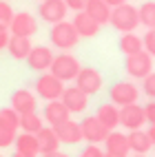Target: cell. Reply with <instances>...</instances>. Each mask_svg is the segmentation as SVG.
<instances>
[{
	"mask_svg": "<svg viewBox=\"0 0 155 157\" xmlns=\"http://www.w3.org/2000/svg\"><path fill=\"white\" fill-rule=\"evenodd\" d=\"M104 2L113 9V7H120V5H124V2H126V0H104Z\"/></svg>",
	"mask_w": 155,
	"mask_h": 157,
	"instance_id": "cell-37",
	"label": "cell"
},
{
	"mask_svg": "<svg viewBox=\"0 0 155 157\" xmlns=\"http://www.w3.org/2000/svg\"><path fill=\"white\" fill-rule=\"evenodd\" d=\"M146 133H149V137H151V142H153V146H155V124H151V128H149Z\"/></svg>",
	"mask_w": 155,
	"mask_h": 157,
	"instance_id": "cell-38",
	"label": "cell"
},
{
	"mask_svg": "<svg viewBox=\"0 0 155 157\" xmlns=\"http://www.w3.org/2000/svg\"><path fill=\"white\" fill-rule=\"evenodd\" d=\"M16 142V131L7 128V126H0V148H7Z\"/></svg>",
	"mask_w": 155,
	"mask_h": 157,
	"instance_id": "cell-29",
	"label": "cell"
},
{
	"mask_svg": "<svg viewBox=\"0 0 155 157\" xmlns=\"http://www.w3.org/2000/svg\"><path fill=\"white\" fill-rule=\"evenodd\" d=\"M9 31H11L14 36H25V38H31V36H36V31H38V20L31 16L29 11L14 13L11 22H9Z\"/></svg>",
	"mask_w": 155,
	"mask_h": 157,
	"instance_id": "cell-10",
	"label": "cell"
},
{
	"mask_svg": "<svg viewBox=\"0 0 155 157\" xmlns=\"http://www.w3.org/2000/svg\"><path fill=\"white\" fill-rule=\"evenodd\" d=\"M129 148L133 153H142V155H146L151 148H153V142L149 137V133L146 131H142V128H135V131H131L129 135Z\"/></svg>",
	"mask_w": 155,
	"mask_h": 157,
	"instance_id": "cell-22",
	"label": "cell"
},
{
	"mask_svg": "<svg viewBox=\"0 0 155 157\" xmlns=\"http://www.w3.org/2000/svg\"><path fill=\"white\" fill-rule=\"evenodd\" d=\"M73 82H76L78 89H82L87 93V95H93V93H98L102 89V75H100V71L93 69V67H82Z\"/></svg>",
	"mask_w": 155,
	"mask_h": 157,
	"instance_id": "cell-8",
	"label": "cell"
},
{
	"mask_svg": "<svg viewBox=\"0 0 155 157\" xmlns=\"http://www.w3.org/2000/svg\"><path fill=\"white\" fill-rule=\"evenodd\" d=\"M142 89H144V93H146L151 100H155V71H151L149 75L142 80Z\"/></svg>",
	"mask_w": 155,
	"mask_h": 157,
	"instance_id": "cell-31",
	"label": "cell"
},
{
	"mask_svg": "<svg viewBox=\"0 0 155 157\" xmlns=\"http://www.w3.org/2000/svg\"><path fill=\"white\" fill-rule=\"evenodd\" d=\"M36 104H38V100H36V95L31 91H27V89H18V91H14V95H11V109L16 111V113H33L36 111Z\"/></svg>",
	"mask_w": 155,
	"mask_h": 157,
	"instance_id": "cell-16",
	"label": "cell"
},
{
	"mask_svg": "<svg viewBox=\"0 0 155 157\" xmlns=\"http://www.w3.org/2000/svg\"><path fill=\"white\" fill-rule=\"evenodd\" d=\"M51 44L58 47L60 51H69V49H73L78 44V31L73 27V22H67V20H62V22H56V25H51Z\"/></svg>",
	"mask_w": 155,
	"mask_h": 157,
	"instance_id": "cell-2",
	"label": "cell"
},
{
	"mask_svg": "<svg viewBox=\"0 0 155 157\" xmlns=\"http://www.w3.org/2000/svg\"><path fill=\"white\" fill-rule=\"evenodd\" d=\"M104 148L107 153H115V155H129V137L120 131H109V135L104 137Z\"/></svg>",
	"mask_w": 155,
	"mask_h": 157,
	"instance_id": "cell-17",
	"label": "cell"
},
{
	"mask_svg": "<svg viewBox=\"0 0 155 157\" xmlns=\"http://www.w3.org/2000/svg\"><path fill=\"white\" fill-rule=\"evenodd\" d=\"M67 11H69V7H67L64 0H42V2H40V9H38L40 18H42L45 22H49V25L62 22V20L67 18Z\"/></svg>",
	"mask_w": 155,
	"mask_h": 157,
	"instance_id": "cell-9",
	"label": "cell"
},
{
	"mask_svg": "<svg viewBox=\"0 0 155 157\" xmlns=\"http://www.w3.org/2000/svg\"><path fill=\"white\" fill-rule=\"evenodd\" d=\"M80 62L78 58H73L71 53H60V56H53V62H51L49 71L62 82H73L76 75L80 73Z\"/></svg>",
	"mask_w": 155,
	"mask_h": 157,
	"instance_id": "cell-3",
	"label": "cell"
},
{
	"mask_svg": "<svg viewBox=\"0 0 155 157\" xmlns=\"http://www.w3.org/2000/svg\"><path fill=\"white\" fill-rule=\"evenodd\" d=\"M9 38H11V31H9V27L0 25V49H7Z\"/></svg>",
	"mask_w": 155,
	"mask_h": 157,
	"instance_id": "cell-34",
	"label": "cell"
},
{
	"mask_svg": "<svg viewBox=\"0 0 155 157\" xmlns=\"http://www.w3.org/2000/svg\"><path fill=\"white\" fill-rule=\"evenodd\" d=\"M45 157H69L67 153H60V151H53V153H47Z\"/></svg>",
	"mask_w": 155,
	"mask_h": 157,
	"instance_id": "cell-39",
	"label": "cell"
},
{
	"mask_svg": "<svg viewBox=\"0 0 155 157\" xmlns=\"http://www.w3.org/2000/svg\"><path fill=\"white\" fill-rule=\"evenodd\" d=\"M69 109L62 104L60 100H51L45 106V122H49V126H56V124L69 120Z\"/></svg>",
	"mask_w": 155,
	"mask_h": 157,
	"instance_id": "cell-20",
	"label": "cell"
},
{
	"mask_svg": "<svg viewBox=\"0 0 155 157\" xmlns=\"http://www.w3.org/2000/svg\"><path fill=\"white\" fill-rule=\"evenodd\" d=\"M0 157H2V155H0Z\"/></svg>",
	"mask_w": 155,
	"mask_h": 157,
	"instance_id": "cell-43",
	"label": "cell"
},
{
	"mask_svg": "<svg viewBox=\"0 0 155 157\" xmlns=\"http://www.w3.org/2000/svg\"><path fill=\"white\" fill-rule=\"evenodd\" d=\"M7 51L9 56H11L14 60H27L29 51H31V40L25 38V36H14L9 38V44H7Z\"/></svg>",
	"mask_w": 155,
	"mask_h": 157,
	"instance_id": "cell-23",
	"label": "cell"
},
{
	"mask_svg": "<svg viewBox=\"0 0 155 157\" xmlns=\"http://www.w3.org/2000/svg\"><path fill=\"white\" fill-rule=\"evenodd\" d=\"M140 25H144L146 29H155V2L151 0V2H144L140 9Z\"/></svg>",
	"mask_w": 155,
	"mask_h": 157,
	"instance_id": "cell-27",
	"label": "cell"
},
{
	"mask_svg": "<svg viewBox=\"0 0 155 157\" xmlns=\"http://www.w3.org/2000/svg\"><path fill=\"white\" fill-rule=\"evenodd\" d=\"M11 18H14V9H11V5L5 2V0H0V25L9 27Z\"/></svg>",
	"mask_w": 155,
	"mask_h": 157,
	"instance_id": "cell-30",
	"label": "cell"
},
{
	"mask_svg": "<svg viewBox=\"0 0 155 157\" xmlns=\"http://www.w3.org/2000/svg\"><path fill=\"white\" fill-rule=\"evenodd\" d=\"M45 126V120L40 117V115L33 111V113H22L20 115V128H22V133H38L40 128Z\"/></svg>",
	"mask_w": 155,
	"mask_h": 157,
	"instance_id": "cell-26",
	"label": "cell"
},
{
	"mask_svg": "<svg viewBox=\"0 0 155 157\" xmlns=\"http://www.w3.org/2000/svg\"><path fill=\"white\" fill-rule=\"evenodd\" d=\"M0 126L18 131L20 128V113H16L11 106H9V109H0Z\"/></svg>",
	"mask_w": 155,
	"mask_h": 157,
	"instance_id": "cell-28",
	"label": "cell"
},
{
	"mask_svg": "<svg viewBox=\"0 0 155 157\" xmlns=\"http://www.w3.org/2000/svg\"><path fill=\"white\" fill-rule=\"evenodd\" d=\"M16 151L18 153H25V155H38V137L33 133H22V135H16Z\"/></svg>",
	"mask_w": 155,
	"mask_h": 157,
	"instance_id": "cell-25",
	"label": "cell"
},
{
	"mask_svg": "<svg viewBox=\"0 0 155 157\" xmlns=\"http://www.w3.org/2000/svg\"><path fill=\"white\" fill-rule=\"evenodd\" d=\"M109 98L115 106H126V104H133L138 102L140 98V91L133 82H115L109 91Z\"/></svg>",
	"mask_w": 155,
	"mask_h": 157,
	"instance_id": "cell-6",
	"label": "cell"
},
{
	"mask_svg": "<svg viewBox=\"0 0 155 157\" xmlns=\"http://www.w3.org/2000/svg\"><path fill=\"white\" fill-rule=\"evenodd\" d=\"M80 157H82V155H80Z\"/></svg>",
	"mask_w": 155,
	"mask_h": 157,
	"instance_id": "cell-44",
	"label": "cell"
},
{
	"mask_svg": "<svg viewBox=\"0 0 155 157\" xmlns=\"http://www.w3.org/2000/svg\"><path fill=\"white\" fill-rule=\"evenodd\" d=\"M144 115H146L149 124H155V100H151L146 106H144Z\"/></svg>",
	"mask_w": 155,
	"mask_h": 157,
	"instance_id": "cell-35",
	"label": "cell"
},
{
	"mask_svg": "<svg viewBox=\"0 0 155 157\" xmlns=\"http://www.w3.org/2000/svg\"><path fill=\"white\" fill-rule=\"evenodd\" d=\"M118 47H120V51H122L124 56H131V53H138V51H142V49H144V42H142V38H140L138 33L129 31V33H122Z\"/></svg>",
	"mask_w": 155,
	"mask_h": 157,
	"instance_id": "cell-24",
	"label": "cell"
},
{
	"mask_svg": "<svg viewBox=\"0 0 155 157\" xmlns=\"http://www.w3.org/2000/svg\"><path fill=\"white\" fill-rule=\"evenodd\" d=\"M51 62H53V53H51L49 47H31L29 56H27V64H29V69L45 73V71H49Z\"/></svg>",
	"mask_w": 155,
	"mask_h": 157,
	"instance_id": "cell-13",
	"label": "cell"
},
{
	"mask_svg": "<svg viewBox=\"0 0 155 157\" xmlns=\"http://www.w3.org/2000/svg\"><path fill=\"white\" fill-rule=\"evenodd\" d=\"M64 2H67V7L71 11H82L84 5H87V0H64Z\"/></svg>",
	"mask_w": 155,
	"mask_h": 157,
	"instance_id": "cell-36",
	"label": "cell"
},
{
	"mask_svg": "<svg viewBox=\"0 0 155 157\" xmlns=\"http://www.w3.org/2000/svg\"><path fill=\"white\" fill-rule=\"evenodd\" d=\"M80 128H82V140H87L89 144H100V142H104V137L109 135L104 124H102L95 115H93V117H84L80 122Z\"/></svg>",
	"mask_w": 155,
	"mask_h": 157,
	"instance_id": "cell-12",
	"label": "cell"
},
{
	"mask_svg": "<svg viewBox=\"0 0 155 157\" xmlns=\"http://www.w3.org/2000/svg\"><path fill=\"white\" fill-rule=\"evenodd\" d=\"M95 117L104 124L107 131H115L120 126V106H115V104H102V106L98 109Z\"/></svg>",
	"mask_w": 155,
	"mask_h": 157,
	"instance_id": "cell-19",
	"label": "cell"
},
{
	"mask_svg": "<svg viewBox=\"0 0 155 157\" xmlns=\"http://www.w3.org/2000/svg\"><path fill=\"white\" fill-rule=\"evenodd\" d=\"M56 135L60 144H78L82 142V128H80V122H73V120H64L53 126Z\"/></svg>",
	"mask_w": 155,
	"mask_h": 157,
	"instance_id": "cell-14",
	"label": "cell"
},
{
	"mask_svg": "<svg viewBox=\"0 0 155 157\" xmlns=\"http://www.w3.org/2000/svg\"><path fill=\"white\" fill-rule=\"evenodd\" d=\"M133 157H146V155H142V153H135V155H133Z\"/></svg>",
	"mask_w": 155,
	"mask_h": 157,
	"instance_id": "cell-42",
	"label": "cell"
},
{
	"mask_svg": "<svg viewBox=\"0 0 155 157\" xmlns=\"http://www.w3.org/2000/svg\"><path fill=\"white\" fill-rule=\"evenodd\" d=\"M120 124L129 131L142 128L146 124V115H144V106H140L138 102L126 104V106H120Z\"/></svg>",
	"mask_w": 155,
	"mask_h": 157,
	"instance_id": "cell-7",
	"label": "cell"
},
{
	"mask_svg": "<svg viewBox=\"0 0 155 157\" xmlns=\"http://www.w3.org/2000/svg\"><path fill=\"white\" fill-rule=\"evenodd\" d=\"M60 102L69 109V113H82L89 104V95L78 86H64L60 95Z\"/></svg>",
	"mask_w": 155,
	"mask_h": 157,
	"instance_id": "cell-11",
	"label": "cell"
},
{
	"mask_svg": "<svg viewBox=\"0 0 155 157\" xmlns=\"http://www.w3.org/2000/svg\"><path fill=\"white\" fill-rule=\"evenodd\" d=\"M62 91H64V82L58 80L51 71H49V73H42V75L36 80V93H38L42 100H47V102L60 100Z\"/></svg>",
	"mask_w": 155,
	"mask_h": 157,
	"instance_id": "cell-5",
	"label": "cell"
},
{
	"mask_svg": "<svg viewBox=\"0 0 155 157\" xmlns=\"http://www.w3.org/2000/svg\"><path fill=\"white\" fill-rule=\"evenodd\" d=\"M36 137H38V148H40V153H42V155L53 153V151L60 148V140H58L53 126H42V128L36 133Z\"/></svg>",
	"mask_w": 155,
	"mask_h": 157,
	"instance_id": "cell-18",
	"label": "cell"
},
{
	"mask_svg": "<svg viewBox=\"0 0 155 157\" xmlns=\"http://www.w3.org/2000/svg\"><path fill=\"white\" fill-rule=\"evenodd\" d=\"M84 11L95 20L98 25H107L111 20V7L104 2V0H87Z\"/></svg>",
	"mask_w": 155,
	"mask_h": 157,
	"instance_id": "cell-21",
	"label": "cell"
},
{
	"mask_svg": "<svg viewBox=\"0 0 155 157\" xmlns=\"http://www.w3.org/2000/svg\"><path fill=\"white\" fill-rule=\"evenodd\" d=\"M124 67H126V73L131 78L135 80H144L153 71V56H149L146 51H138V53H131L126 56V62H124Z\"/></svg>",
	"mask_w": 155,
	"mask_h": 157,
	"instance_id": "cell-4",
	"label": "cell"
},
{
	"mask_svg": "<svg viewBox=\"0 0 155 157\" xmlns=\"http://www.w3.org/2000/svg\"><path fill=\"white\" fill-rule=\"evenodd\" d=\"M142 42H144V51L155 58V29H149L146 31V36L142 38Z\"/></svg>",
	"mask_w": 155,
	"mask_h": 157,
	"instance_id": "cell-32",
	"label": "cell"
},
{
	"mask_svg": "<svg viewBox=\"0 0 155 157\" xmlns=\"http://www.w3.org/2000/svg\"><path fill=\"white\" fill-rule=\"evenodd\" d=\"M109 22L113 25V29L122 31V33H129V31H135L138 29L140 13H138V9L133 5L124 2L120 7H113L111 9V20H109Z\"/></svg>",
	"mask_w": 155,
	"mask_h": 157,
	"instance_id": "cell-1",
	"label": "cell"
},
{
	"mask_svg": "<svg viewBox=\"0 0 155 157\" xmlns=\"http://www.w3.org/2000/svg\"><path fill=\"white\" fill-rule=\"evenodd\" d=\"M71 22H73V27H76L80 38H93V36H98V31L102 27V25H98L95 20L84 11V9H82V11H76V16H73Z\"/></svg>",
	"mask_w": 155,
	"mask_h": 157,
	"instance_id": "cell-15",
	"label": "cell"
},
{
	"mask_svg": "<svg viewBox=\"0 0 155 157\" xmlns=\"http://www.w3.org/2000/svg\"><path fill=\"white\" fill-rule=\"evenodd\" d=\"M14 157H38V155H25V153H18V151H16Z\"/></svg>",
	"mask_w": 155,
	"mask_h": 157,
	"instance_id": "cell-40",
	"label": "cell"
},
{
	"mask_svg": "<svg viewBox=\"0 0 155 157\" xmlns=\"http://www.w3.org/2000/svg\"><path fill=\"white\" fill-rule=\"evenodd\" d=\"M82 157H104V151H102L98 144H89L87 148L82 151Z\"/></svg>",
	"mask_w": 155,
	"mask_h": 157,
	"instance_id": "cell-33",
	"label": "cell"
},
{
	"mask_svg": "<svg viewBox=\"0 0 155 157\" xmlns=\"http://www.w3.org/2000/svg\"><path fill=\"white\" fill-rule=\"evenodd\" d=\"M104 157H126V155H115V153H104Z\"/></svg>",
	"mask_w": 155,
	"mask_h": 157,
	"instance_id": "cell-41",
	"label": "cell"
}]
</instances>
